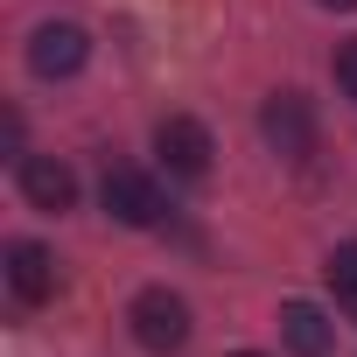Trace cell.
Masks as SVG:
<instances>
[{
	"mask_svg": "<svg viewBox=\"0 0 357 357\" xmlns=\"http://www.w3.org/2000/svg\"><path fill=\"white\" fill-rule=\"evenodd\" d=\"M126 322H133V343L154 350V357H175L190 343V301L175 287H140L133 308H126Z\"/></svg>",
	"mask_w": 357,
	"mask_h": 357,
	"instance_id": "obj_1",
	"label": "cell"
},
{
	"mask_svg": "<svg viewBox=\"0 0 357 357\" xmlns=\"http://www.w3.org/2000/svg\"><path fill=\"white\" fill-rule=\"evenodd\" d=\"M154 154H161V168H168V175H183V183H204L218 147H211V126H204V119L168 112V119L154 126Z\"/></svg>",
	"mask_w": 357,
	"mask_h": 357,
	"instance_id": "obj_2",
	"label": "cell"
},
{
	"mask_svg": "<svg viewBox=\"0 0 357 357\" xmlns=\"http://www.w3.org/2000/svg\"><path fill=\"white\" fill-rule=\"evenodd\" d=\"M259 133H266L273 154L308 161V154H315V105H308L301 91H273V98L259 105Z\"/></svg>",
	"mask_w": 357,
	"mask_h": 357,
	"instance_id": "obj_3",
	"label": "cell"
},
{
	"mask_svg": "<svg viewBox=\"0 0 357 357\" xmlns=\"http://www.w3.org/2000/svg\"><path fill=\"white\" fill-rule=\"evenodd\" d=\"M98 204H105V218H112V225H126V231H147V225H161V190L147 183L140 168H105Z\"/></svg>",
	"mask_w": 357,
	"mask_h": 357,
	"instance_id": "obj_4",
	"label": "cell"
},
{
	"mask_svg": "<svg viewBox=\"0 0 357 357\" xmlns=\"http://www.w3.org/2000/svg\"><path fill=\"white\" fill-rule=\"evenodd\" d=\"M84 56H91V36H84L77 22H43V29L29 36V70H36V77H77Z\"/></svg>",
	"mask_w": 357,
	"mask_h": 357,
	"instance_id": "obj_5",
	"label": "cell"
},
{
	"mask_svg": "<svg viewBox=\"0 0 357 357\" xmlns=\"http://www.w3.org/2000/svg\"><path fill=\"white\" fill-rule=\"evenodd\" d=\"M8 287H15L22 308H43V301L56 294V252L36 245V238H15V245H8Z\"/></svg>",
	"mask_w": 357,
	"mask_h": 357,
	"instance_id": "obj_6",
	"label": "cell"
},
{
	"mask_svg": "<svg viewBox=\"0 0 357 357\" xmlns=\"http://www.w3.org/2000/svg\"><path fill=\"white\" fill-rule=\"evenodd\" d=\"M22 197H29L36 211H70V204H77L70 161H56V154H22Z\"/></svg>",
	"mask_w": 357,
	"mask_h": 357,
	"instance_id": "obj_7",
	"label": "cell"
},
{
	"mask_svg": "<svg viewBox=\"0 0 357 357\" xmlns=\"http://www.w3.org/2000/svg\"><path fill=\"white\" fill-rule=\"evenodd\" d=\"M280 343H287L294 357H329V350H336V322H329L315 301H287V308H280Z\"/></svg>",
	"mask_w": 357,
	"mask_h": 357,
	"instance_id": "obj_8",
	"label": "cell"
},
{
	"mask_svg": "<svg viewBox=\"0 0 357 357\" xmlns=\"http://www.w3.org/2000/svg\"><path fill=\"white\" fill-rule=\"evenodd\" d=\"M322 273H329V294H336V301H343V308L357 315V238H350V245H336Z\"/></svg>",
	"mask_w": 357,
	"mask_h": 357,
	"instance_id": "obj_9",
	"label": "cell"
},
{
	"mask_svg": "<svg viewBox=\"0 0 357 357\" xmlns=\"http://www.w3.org/2000/svg\"><path fill=\"white\" fill-rule=\"evenodd\" d=\"M336 91H343V98L357 105V36H350V43L336 50Z\"/></svg>",
	"mask_w": 357,
	"mask_h": 357,
	"instance_id": "obj_10",
	"label": "cell"
},
{
	"mask_svg": "<svg viewBox=\"0 0 357 357\" xmlns=\"http://www.w3.org/2000/svg\"><path fill=\"white\" fill-rule=\"evenodd\" d=\"M315 8H336V15H350V8H357V0H315Z\"/></svg>",
	"mask_w": 357,
	"mask_h": 357,
	"instance_id": "obj_11",
	"label": "cell"
},
{
	"mask_svg": "<svg viewBox=\"0 0 357 357\" xmlns=\"http://www.w3.org/2000/svg\"><path fill=\"white\" fill-rule=\"evenodd\" d=\"M238 357H259V350H238Z\"/></svg>",
	"mask_w": 357,
	"mask_h": 357,
	"instance_id": "obj_12",
	"label": "cell"
}]
</instances>
